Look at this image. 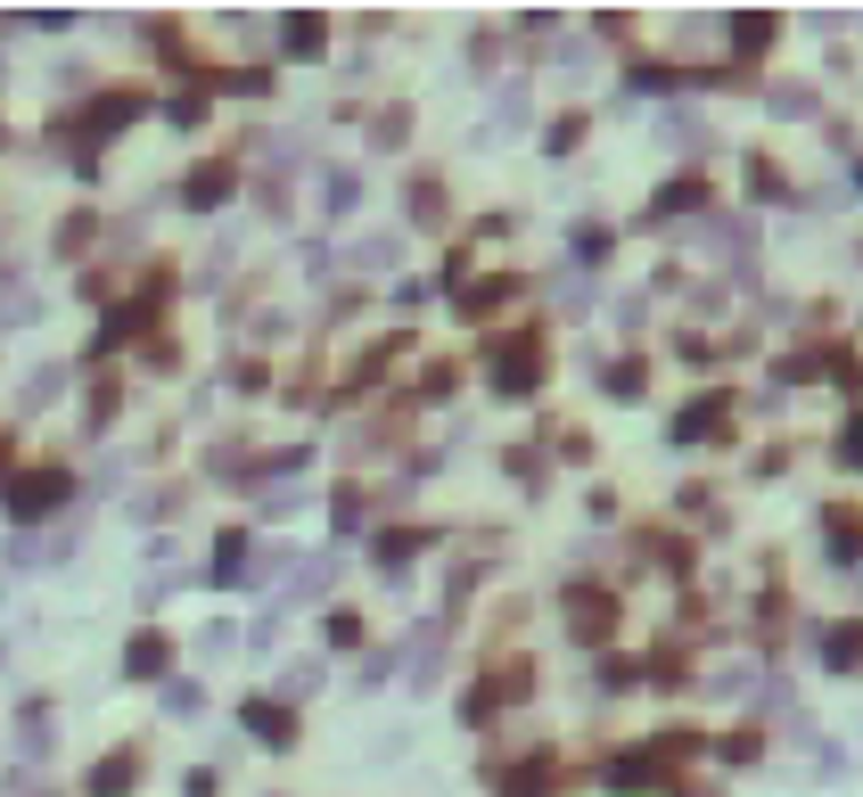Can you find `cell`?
I'll return each instance as SVG.
<instances>
[{"label": "cell", "instance_id": "obj_6", "mask_svg": "<svg viewBox=\"0 0 863 797\" xmlns=\"http://www.w3.org/2000/svg\"><path fill=\"white\" fill-rule=\"evenodd\" d=\"M567 634L576 641H608L617 634V600L608 592H567Z\"/></svg>", "mask_w": 863, "mask_h": 797}, {"label": "cell", "instance_id": "obj_2", "mask_svg": "<svg viewBox=\"0 0 863 797\" xmlns=\"http://www.w3.org/2000/svg\"><path fill=\"white\" fill-rule=\"evenodd\" d=\"M814 658L839 683H863V608H847L839 625H814Z\"/></svg>", "mask_w": 863, "mask_h": 797}, {"label": "cell", "instance_id": "obj_16", "mask_svg": "<svg viewBox=\"0 0 863 797\" xmlns=\"http://www.w3.org/2000/svg\"><path fill=\"white\" fill-rule=\"evenodd\" d=\"M321 198H329V215H346L363 190H354V173H329V181H321Z\"/></svg>", "mask_w": 863, "mask_h": 797}, {"label": "cell", "instance_id": "obj_14", "mask_svg": "<svg viewBox=\"0 0 863 797\" xmlns=\"http://www.w3.org/2000/svg\"><path fill=\"white\" fill-rule=\"evenodd\" d=\"M543 140H552V149H543V157H576V140H584V116H559V123H552V132H543Z\"/></svg>", "mask_w": 863, "mask_h": 797}, {"label": "cell", "instance_id": "obj_7", "mask_svg": "<svg viewBox=\"0 0 863 797\" xmlns=\"http://www.w3.org/2000/svg\"><path fill=\"white\" fill-rule=\"evenodd\" d=\"M765 116L773 123H814L823 99H814V82H782V91H765Z\"/></svg>", "mask_w": 863, "mask_h": 797}, {"label": "cell", "instance_id": "obj_15", "mask_svg": "<svg viewBox=\"0 0 863 797\" xmlns=\"http://www.w3.org/2000/svg\"><path fill=\"white\" fill-rule=\"evenodd\" d=\"M198 707H206L198 683H173V690H165V716H198Z\"/></svg>", "mask_w": 863, "mask_h": 797}, {"label": "cell", "instance_id": "obj_5", "mask_svg": "<svg viewBox=\"0 0 863 797\" xmlns=\"http://www.w3.org/2000/svg\"><path fill=\"white\" fill-rule=\"evenodd\" d=\"M814 535H823V559H831V568H863V510H855V501H823Z\"/></svg>", "mask_w": 863, "mask_h": 797}, {"label": "cell", "instance_id": "obj_1", "mask_svg": "<svg viewBox=\"0 0 863 797\" xmlns=\"http://www.w3.org/2000/svg\"><path fill=\"white\" fill-rule=\"evenodd\" d=\"M773 50H782V17H765V9H732L724 17V67L732 74H756Z\"/></svg>", "mask_w": 863, "mask_h": 797}, {"label": "cell", "instance_id": "obj_3", "mask_svg": "<svg viewBox=\"0 0 863 797\" xmlns=\"http://www.w3.org/2000/svg\"><path fill=\"white\" fill-rule=\"evenodd\" d=\"M732 411H741L732 395H691L666 436H675V445H732Z\"/></svg>", "mask_w": 863, "mask_h": 797}, {"label": "cell", "instance_id": "obj_13", "mask_svg": "<svg viewBox=\"0 0 863 797\" xmlns=\"http://www.w3.org/2000/svg\"><path fill=\"white\" fill-rule=\"evenodd\" d=\"M280 690H288V699H305V690H321V658H297V666L280 675Z\"/></svg>", "mask_w": 863, "mask_h": 797}, {"label": "cell", "instance_id": "obj_10", "mask_svg": "<svg viewBox=\"0 0 863 797\" xmlns=\"http://www.w3.org/2000/svg\"><path fill=\"white\" fill-rule=\"evenodd\" d=\"M773 198H790L782 165H773V157H748V206H773Z\"/></svg>", "mask_w": 863, "mask_h": 797}, {"label": "cell", "instance_id": "obj_4", "mask_svg": "<svg viewBox=\"0 0 863 797\" xmlns=\"http://www.w3.org/2000/svg\"><path fill=\"white\" fill-rule=\"evenodd\" d=\"M691 215H715V190L700 173H683V181H666L658 198L642 206V230H675V222H691Z\"/></svg>", "mask_w": 863, "mask_h": 797}, {"label": "cell", "instance_id": "obj_8", "mask_svg": "<svg viewBox=\"0 0 863 797\" xmlns=\"http://www.w3.org/2000/svg\"><path fill=\"white\" fill-rule=\"evenodd\" d=\"M715 748V765H732V773H741V765H756V757H765V731H756V724H741V731H724V740H707Z\"/></svg>", "mask_w": 863, "mask_h": 797}, {"label": "cell", "instance_id": "obj_9", "mask_svg": "<svg viewBox=\"0 0 863 797\" xmlns=\"http://www.w3.org/2000/svg\"><path fill=\"white\" fill-rule=\"evenodd\" d=\"M790 460H797V445H790V436H773L765 452H748V486H782Z\"/></svg>", "mask_w": 863, "mask_h": 797}, {"label": "cell", "instance_id": "obj_11", "mask_svg": "<svg viewBox=\"0 0 863 797\" xmlns=\"http://www.w3.org/2000/svg\"><path fill=\"white\" fill-rule=\"evenodd\" d=\"M831 460H839V469H863V404H855L847 419H839V436H831Z\"/></svg>", "mask_w": 863, "mask_h": 797}, {"label": "cell", "instance_id": "obj_12", "mask_svg": "<svg viewBox=\"0 0 863 797\" xmlns=\"http://www.w3.org/2000/svg\"><path fill=\"white\" fill-rule=\"evenodd\" d=\"M608 395H617V404H634V395H649V362H642V353H625V362L608 370Z\"/></svg>", "mask_w": 863, "mask_h": 797}]
</instances>
